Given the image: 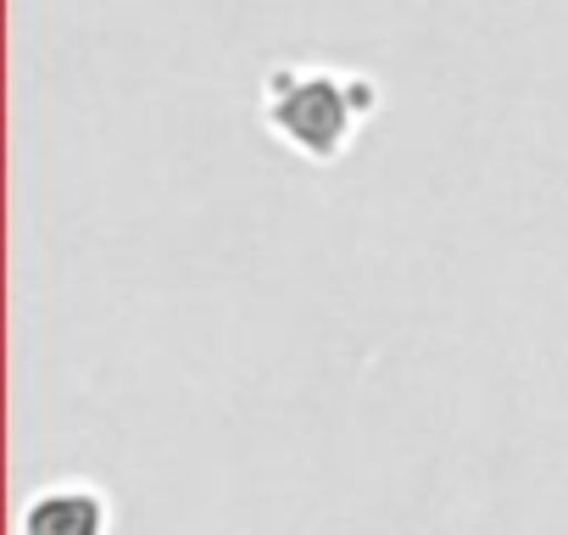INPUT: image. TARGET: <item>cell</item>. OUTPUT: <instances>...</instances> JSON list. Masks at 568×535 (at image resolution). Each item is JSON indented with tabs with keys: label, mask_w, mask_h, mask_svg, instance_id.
<instances>
[{
	"label": "cell",
	"mask_w": 568,
	"mask_h": 535,
	"mask_svg": "<svg viewBox=\"0 0 568 535\" xmlns=\"http://www.w3.org/2000/svg\"><path fill=\"white\" fill-rule=\"evenodd\" d=\"M112 513L95 485H45L23 507V535H106Z\"/></svg>",
	"instance_id": "7a4b0ae2"
},
{
	"label": "cell",
	"mask_w": 568,
	"mask_h": 535,
	"mask_svg": "<svg viewBox=\"0 0 568 535\" xmlns=\"http://www.w3.org/2000/svg\"><path fill=\"white\" fill-rule=\"evenodd\" d=\"M379 112V84L368 73H341V68H302L278 62L262 79V123L278 145L296 157L329 168L341 162L368 118Z\"/></svg>",
	"instance_id": "6da1fadb"
}]
</instances>
